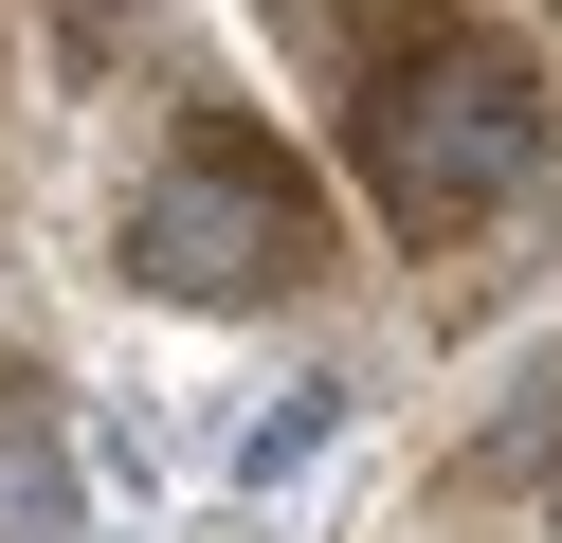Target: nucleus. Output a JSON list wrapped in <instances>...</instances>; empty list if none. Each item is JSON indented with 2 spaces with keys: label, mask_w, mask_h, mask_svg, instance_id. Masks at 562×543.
<instances>
[{
  "label": "nucleus",
  "mask_w": 562,
  "mask_h": 543,
  "mask_svg": "<svg viewBox=\"0 0 562 543\" xmlns=\"http://www.w3.org/2000/svg\"><path fill=\"white\" fill-rule=\"evenodd\" d=\"M544 127H562V109H544V72H526V36L436 19V0L345 72V163H363V217H381L400 253L508 217L526 181H544Z\"/></svg>",
  "instance_id": "f257e3e1"
},
{
  "label": "nucleus",
  "mask_w": 562,
  "mask_h": 543,
  "mask_svg": "<svg viewBox=\"0 0 562 543\" xmlns=\"http://www.w3.org/2000/svg\"><path fill=\"white\" fill-rule=\"evenodd\" d=\"M110 272L164 290V308H272V290L327 272V181L272 127H236V109H182V145H164V163L127 181V217H110Z\"/></svg>",
  "instance_id": "f03ea898"
},
{
  "label": "nucleus",
  "mask_w": 562,
  "mask_h": 543,
  "mask_svg": "<svg viewBox=\"0 0 562 543\" xmlns=\"http://www.w3.org/2000/svg\"><path fill=\"white\" fill-rule=\"evenodd\" d=\"M0 543H74V434L37 381H0Z\"/></svg>",
  "instance_id": "7ed1b4c3"
},
{
  "label": "nucleus",
  "mask_w": 562,
  "mask_h": 543,
  "mask_svg": "<svg viewBox=\"0 0 562 543\" xmlns=\"http://www.w3.org/2000/svg\"><path fill=\"white\" fill-rule=\"evenodd\" d=\"M308 434H327V381H308V398H272V417H255V453H236V471H255V489H272V471L308 453Z\"/></svg>",
  "instance_id": "20e7f679"
},
{
  "label": "nucleus",
  "mask_w": 562,
  "mask_h": 543,
  "mask_svg": "<svg viewBox=\"0 0 562 543\" xmlns=\"http://www.w3.org/2000/svg\"><path fill=\"white\" fill-rule=\"evenodd\" d=\"M127 19H146V0H55V36H74V55H110Z\"/></svg>",
  "instance_id": "39448f33"
},
{
  "label": "nucleus",
  "mask_w": 562,
  "mask_h": 543,
  "mask_svg": "<svg viewBox=\"0 0 562 543\" xmlns=\"http://www.w3.org/2000/svg\"><path fill=\"white\" fill-rule=\"evenodd\" d=\"M544 19H562V0H544Z\"/></svg>",
  "instance_id": "423d86ee"
}]
</instances>
